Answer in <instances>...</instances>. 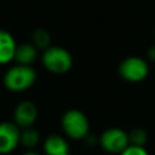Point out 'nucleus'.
I'll list each match as a JSON object with an SVG mask.
<instances>
[{
	"label": "nucleus",
	"instance_id": "f257e3e1",
	"mask_svg": "<svg viewBox=\"0 0 155 155\" xmlns=\"http://www.w3.org/2000/svg\"><path fill=\"white\" fill-rule=\"evenodd\" d=\"M36 81V71L31 65L18 64L10 67L4 74V86L11 92H23Z\"/></svg>",
	"mask_w": 155,
	"mask_h": 155
},
{
	"label": "nucleus",
	"instance_id": "f03ea898",
	"mask_svg": "<svg viewBox=\"0 0 155 155\" xmlns=\"http://www.w3.org/2000/svg\"><path fill=\"white\" fill-rule=\"evenodd\" d=\"M41 63L50 73L56 75H63L71 69L73 57L67 48L50 45L47 48L42 50Z\"/></svg>",
	"mask_w": 155,
	"mask_h": 155
},
{
	"label": "nucleus",
	"instance_id": "7ed1b4c3",
	"mask_svg": "<svg viewBox=\"0 0 155 155\" xmlns=\"http://www.w3.org/2000/svg\"><path fill=\"white\" fill-rule=\"evenodd\" d=\"M61 126L70 139H84L90 132V121L86 114L79 109L67 110L61 119Z\"/></svg>",
	"mask_w": 155,
	"mask_h": 155
},
{
	"label": "nucleus",
	"instance_id": "20e7f679",
	"mask_svg": "<svg viewBox=\"0 0 155 155\" xmlns=\"http://www.w3.org/2000/svg\"><path fill=\"white\" fill-rule=\"evenodd\" d=\"M119 75L128 82H140L149 74V64L145 59L131 56L121 61L119 64Z\"/></svg>",
	"mask_w": 155,
	"mask_h": 155
},
{
	"label": "nucleus",
	"instance_id": "39448f33",
	"mask_svg": "<svg viewBox=\"0 0 155 155\" xmlns=\"http://www.w3.org/2000/svg\"><path fill=\"white\" fill-rule=\"evenodd\" d=\"M98 142L102 149L109 154H120L130 145L128 133L119 127H110L104 130Z\"/></svg>",
	"mask_w": 155,
	"mask_h": 155
},
{
	"label": "nucleus",
	"instance_id": "423d86ee",
	"mask_svg": "<svg viewBox=\"0 0 155 155\" xmlns=\"http://www.w3.org/2000/svg\"><path fill=\"white\" fill-rule=\"evenodd\" d=\"M21 144V128L12 121L0 122V155L15 151Z\"/></svg>",
	"mask_w": 155,
	"mask_h": 155
},
{
	"label": "nucleus",
	"instance_id": "0eeeda50",
	"mask_svg": "<svg viewBox=\"0 0 155 155\" xmlns=\"http://www.w3.org/2000/svg\"><path fill=\"white\" fill-rule=\"evenodd\" d=\"M39 116V109L31 101H22L19 102L13 110V122L19 128L31 127Z\"/></svg>",
	"mask_w": 155,
	"mask_h": 155
},
{
	"label": "nucleus",
	"instance_id": "6e6552de",
	"mask_svg": "<svg viewBox=\"0 0 155 155\" xmlns=\"http://www.w3.org/2000/svg\"><path fill=\"white\" fill-rule=\"evenodd\" d=\"M16 47L17 42L13 35L5 29H0V65L13 61Z\"/></svg>",
	"mask_w": 155,
	"mask_h": 155
},
{
	"label": "nucleus",
	"instance_id": "1a4fd4ad",
	"mask_svg": "<svg viewBox=\"0 0 155 155\" xmlns=\"http://www.w3.org/2000/svg\"><path fill=\"white\" fill-rule=\"evenodd\" d=\"M42 149L46 155H59L69 153L68 140L59 134H50L42 142Z\"/></svg>",
	"mask_w": 155,
	"mask_h": 155
},
{
	"label": "nucleus",
	"instance_id": "9d476101",
	"mask_svg": "<svg viewBox=\"0 0 155 155\" xmlns=\"http://www.w3.org/2000/svg\"><path fill=\"white\" fill-rule=\"evenodd\" d=\"M38 56L39 50L31 42H23L21 45H17L13 61L18 64L31 65L38 59Z\"/></svg>",
	"mask_w": 155,
	"mask_h": 155
},
{
	"label": "nucleus",
	"instance_id": "9b49d317",
	"mask_svg": "<svg viewBox=\"0 0 155 155\" xmlns=\"http://www.w3.org/2000/svg\"><path fill=\"white\" fill-rule=\"evenodd\" d=\"M40 143V133L38 130L31 127L21 128V144L25 148L33 149Z\"/></svg>",
	"mask_w": 155,
	"mask_h": 155
},
{
	"label": "nucleus",
	"instance_id": "f8f14e48",
	"mask_svg": "<svg viewBox=\"0 0 155 155\" xmlns=\"http://www.w3.org/2000/svg\"><path fill=\"white\" fill-rule=\"evenodd\" d=\"M38 50H45L51 45V35L45 29H35L31 33V41H30Z\"/></svg>",
	"mask_w": 155,
	"mask_h": 155
},
{
	"label": "nucleus",
	"instance_id": "ddd939ff",
	"mask_svg": "<svg viewBox=\"0 0 155 155\" xmlns=\"http://www.w3.org/2000/svg\"><path fill=\"white\" fill-rule=\"evenodd\" d=\"M128 138H130V144H134V145H144L147 143L148 139V134L143 128H133L130 133H128Z\"/></svg>",
	"mask_w": 155,
	"mask_h": 155
},
{
	"label": "nucleus",
	"instance_id": "4468645a",
	"mask_svg": "<svg viewBox=\"0 0 155 155\" xmlns=\"http://www.w3.org/2000/svg\"><path fill=\"white\" fill-rule=\"evenodd\" d=\"M119 155H149L148 151L142 145H134L130 144L125 150H122Z\"/></svg>",
	"mask_w": 155,
	"mask_h": 155
},
{
	"label": "nucleus",
	"instance_id": "2eb2a0df",
	"mask_svg": "<svg viewBox=\"0 0 155 155\" xmlns=\"http://www.w3.org/2000/svg\"><path fill=\"white\" fill-rule=\"evenodd\" d=\"M148 57L151 62H155V46H151L148 50Z\"/></svg>",
	"mask_w": 155,
	"mask_h": 155
},
{
	"label": "nucleus",
	"instance_id": "dca6fc26",
	"mask_svg": "<svg viewBox=\"0 0 155 155\" xmlns=\"http://www.w3.org/2000/svg\"><path fill=\"white\" fill-rule=\"evenodd\" d=\"M22 155H40V154H39V153H36V151H33V150H28V151L23 153Z\"/></svg>",
	"mask_w": 155,
	"mask_h": 155
},
{
	"label": "nucleus",
	"instance_id": "f3484780",
	"mask_svg": "<svg viewBox=\"0 0 155 155\" xmlns=\"http://www.w3.org/2000/svg\"><path fill=\"white\" fill-rule=\"evenodd\" d=\"M59 155H70L69 153H67V154H59Z\"/></svg>",
	"mask_w": 155,
	"mask_h": 155
}]
</instances>
